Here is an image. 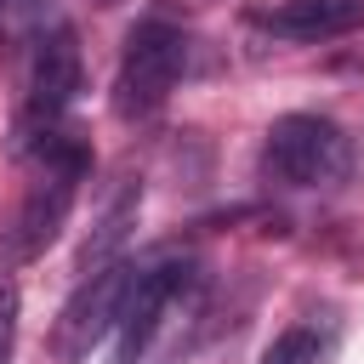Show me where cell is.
Segmentation results:
<instances>
[{"instance_id": "2", "label": "cell", "mask_w": 364, "mask_h": 364, "mask_svg": "<svg viewBox=\"0 0 364 364\" xmlns=\"http://www.w3.org/2000/svg\"><path fill=\"white\" fill-rule=\"evenodd\" d=\"M188 68V34L171 17H142L125 34L119 68H114V114L119 119H148L165 108V97L176 91Z\"/></svg>"}, {"instance_id": "6", "label": "cell", "mask_w": 364, "mask_h": 364, "mask_svg": "<svg viewBox=\"0 0 364 364\" xmlns=\"http://www.w3.org/2000/svg\"><path fill=\"white\" fill-rule=\"evenodd\" d=\"M125 279H131L125 262H108V267H97V273H80V284H74V296L63 301L57 330H51V353H57L63 364H85L91 347L114 330V318H119V296H125Z\"/></svg>"}, {"instance_id": "10", "label": "cell", "mask_w": 364, "mask_h": 364, "mask_svg": "<svg viewBox=\"0 0 364 364\" xmlns=\"http://www.w3.org/2000/svg\"><path fill=\"white\" fill-rule=\"evenodd\" d=\"M11 347H17V284L0 279V364H11Z\"/></svg>"}, {"instance_id": "8", "label": "cell", "mask_w": 364, "mask_h": 364, "mask_svg": "<svg viewBox=\"0 0 364 364\" xmlns=\"http://www.w3.org/2000/svg\"><path fill=\"white\" fill-rule=\"evenodd\" d=\"M330 341H336V324L330 318H301V324H290L284 336L267 341L262 364H318L330 353Z\"/></svg>"}, {"instance_id": "5", "label": "cell", "mask_w": 364, "mask_h": 364, "mask_svg": "<svg viewBox=\"0 0 364 364\" xmlns=\"http://www.w3.org/2000/svg\"><path fill=\"white\" fill-rule=\"evenodd\" d=\"M188 279H193V267L176 262V256H159L148 267H131L125 296H119V318H114V364H136L154 347V330H159L165 307L188 290Z\"/></svg>"}, {"instance_id": "9", "label": "cell", "mask_w": 364, "mask_h": 364, "mask_svg": "<svg viewBox=\"0 0 364 364\" xmlns=\"http://www.w3.org/2000/svg\"><path fill=\"white\" fill-rule=\"evenodd\" d=\"M46 0H0V40H40Z\"/></svg>"}, {"instance_id": "7", "label": "cell", "mask_w": 364, "mask_h": 364, "mask_svg": "<svg viewBox=\"0 0 364 364\" xmlns=\"http://www.w3.org/2000/svg\"><path fill=\"white\" fill-rule=\"evenodd\" d=\"M262 28L279 40H341L364 28V0H279L262 11Z\"/></svg>"}, {"instance_id": "4", "label": "cell", "mask_w": 364, "mask_h": 364, "mask_svg": "<svg viewBox=\"0 0 364 364\" xmlns=\"http://www.w3.org/2000/svg\"><path fill=\"white\" fill-rule=\"evenodd\" d=\"M80 40H74V28L68 23H51L40 40H34V57H28V97H23V119H17V136H23V148L40 136V131H51V125H63V114H68V102L80 97Z\"/></svg>"}, {"instance_id": "1", "label": "cell", "mask_w": 364, "mask_h": 364, "mask_svg": "<svg viewBox=\"0 0 364 364\" xmlns=\"http://www.w3.org/2000/svg\"><path fill=\"white\" fill-rule=\"evenodd\" d=\"M23 154H34V182L23 188L11 222L0 228V262H6V267H23V262L46 256V245L63 233L68 205H74L85 171H91V148H85V136H80V131H63V125L40 131Z\"/></svg>"}, {"instance_id": "3", "label": "cell", "mask_w": 364, "mask_h": 364, "mask_svg": "<svg viewBox=\"0 0 364 364\" xmlns=\"http://www.w3.org/2000/svg\"><path fill=\"white\" fill-rule=\"evenodd\" d=\"M262 171L284 188H318L347 171V136L324 114H284L262 142Z\"/></svg>"}]
</instances>
